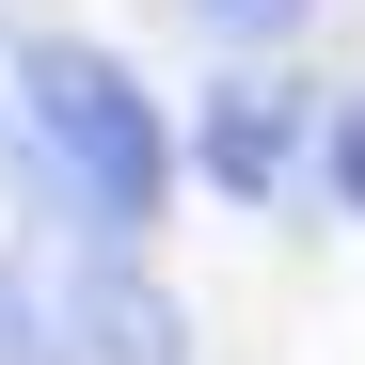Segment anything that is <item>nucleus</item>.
Wrapping results in <instances>:
<instances>
[{
    "label": "nucleus",
    "instance_id": "nucleus-3",
    "mask_svg": "<svg viewBox=\"0 0 365 365\" xmlns=\"http://www.w3.org/2000/svg\"><path fill=\"white\" fill-rule=\"evenodd\" d=\"M175 143H191V175L222 207H270V191H302V159H318V128H302L270 80H207L191 111H175Z\"/></svg>",
    "mask_w": 365,
    "mask_h": 365
},
{
    "label": "nucleus",
    "instance_id": "nucleus-6",
    "mask_svg": "<svg viewBox=\"0 0 365 365\" xmlns=\"http://www.w3.org/2000/svg\"><path fill=\"white\" fill-rule=\"evenodd\" d=\"M0 365H64V334L32 318V286H16V270H0Z\"/></svg>",
    "mask_w": 365,
    "mask_h": 365
},
{
    "label": "nucleus",
    "instance_id": "nucleus-5",
    "mask_svg": "<svg viewBox=\"0 0 365 365\" xmlns=\"http://www.w3.org/2000/svg\"><path fill=\"white\" fill-rule=\"evenodd\" d=\"M318 175H334V207L365 222V96H349V111H318Z\"/></svg>",
    "mask_w": 365,
    "mask_h": 365
},
{
    "label": "nucleus",
    "instance_id": "nucleus-2",
    "mask_svg": "<svg viewBox=\"0 0 365 365\" xmlns=\"http://www.w3.org/2000/svg\"><path fill=\"white\" fill-rule=\"evenodd\" d=\"M48 286H64V365H191V318L143 270V238H80V270Z\"/></svg>",
    "mask_w": 365,
    "mask_h": 365
},
{
    "label": "nucleus",
    "instance_id": "nucleus-1",
    "mask_svg": "<svg viewBox=\"0 0 365 365\" xmlns=\"http://www.w3.org/2000/svg\"><path fill=\"white\" fill-rule=\"evenodd\" d=\"M16 143L32 175L80 207V238H143L175 207V175H191V143H175V111L143 96L128 48L96 32H16Z\"/></svg>",
    "mask_w": 365,
    "mask_h": 365
},
{
    "label": "nucleus",
    "instance_id": "nucleus-4",
    "mask_svg": "<svg viewBox=\"0 0 365 365\" xmlns=\"http://www.w3.org/2000/svg\"><path fill=\"white\" fill-rule=\"evenodd\" d=\"M191 32H207V48H238V64H270V48L318 32V0H191Z\"/></svg>",
    "mask_w": 365,
    "mask_h": 365
}]
</instances>
